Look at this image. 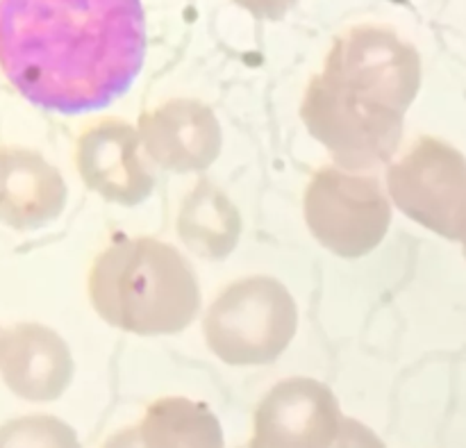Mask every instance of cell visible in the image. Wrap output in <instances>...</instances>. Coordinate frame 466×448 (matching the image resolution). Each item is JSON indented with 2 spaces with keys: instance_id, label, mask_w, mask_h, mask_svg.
Segmentation results:
<instances>
[{
  "instance_id": "1",
  "label": "cell",
  "mask_w": 466,
  "mask_h": 448,
  "mask_svg": "<svg viewBox=\"0 0 466 448\" xmlns=\"http://www.w3.org/2000/svg\"><path fill=\"white\" fill-rule=\"evenodd\" d=\"M144 59L141 0H0V68L36 107L66 117L109 107Z\"/></svg>"
},
{
  "instance_id": "2",
  "label": "cell",
  "mask_w": 466,
  "mask_h": 448,
  "mask_svg": "<svg viewBox=\"0 0 466 448\" xmlns=\"http://www.w3.org/2000/svg\"><path fill=\"white\" fill-rule=\"evenodd\" d=\"M89 299L103 321L141 337L177 335L200 312L194 267L155 237L114 239L91 267Z\"/></svg>"
},
{
  "instance_id": "3",
  "label": "cell",
  "mask_w": 466,
  "mask_h": 448,
  "mask_svg": "<svg viewBox=\"0 0 466 448\" xmlns=\"http://www.w3.org/2000/svg\"><path fill=\"white\" fill-rule=\"evenodd\" d=\"M299 331V308L280 280L248 276L228 285L209 305L203 335L209 351L230 367L271 364Z\"/></svg>"
},
{
  "instance_id": "4",
  "label": "cell",
  "mask_w": 466,
  "mask_h": 448,
  "mask_svg": "<svg viewBox=\"0 0 466 448\" xmlns=\"http://www.w3.org/2000/svg\"><path fill=\"white\" fill-rule=\"evenodd\" d=\"M303 217L323 249L358 260L376 250L390 232L391 200L376 176L323 167L305 187Z\"/></svg>"
},
{
  "instance_id": "5",
  "label": "cell",
  "mask_w": 466,
  "mask_h": 448,
  "mask_svg": "<svg viewBox=\"0 0 466 448\" xmlns=\"http://www.w3.org/2000/svg\"><path fill=\"white\" fill-rule=\"evenodd\" d=\"M300 118L346 171L362 173L390 164L403 141V114L362 103L328 77H317L309 85Z\"/></svg>"
},
{
  "instance_id": "6",
  "label": "cell",
  "mask_w": 466,
  "mask_h": 448,
  "mask_svg": "<svg viewBox=\"0 0 466 448\" xmlns=\"http://www.w3.org/2000/svg\"><path fill=\"white\" fill-rule=\"evenodd\" d=\"M391 203L419 226L460 239L466 226V159L432 137L414 141L387 168Z\"/></svg>"
},
{
  "instance_id": "7",
  "label": "cell",
  "mask_w": 466,
  "mask_h": 448,
  "mask_svg": "<svg viewBox=\"0 0 466 448\" xmlns=\"http://www.w3.org/2000/svg\"><path fill=\"white\" fill-rule=\"evenodd\" d=\"M341 408L314 378H287L259 401L253 417L255 448H330L339 437Z\"/></svg>"
},
{
  "instance_id": "8",
  "label": "cell",
  "mask_w": 466,
  "mask_h": 448,
  "mask_svg": "<svg viewBox=\"0 0 466 448\" xmlns=\"http://www.w3.org/2000/svg\"><path fill=\"white\" fill-rule=\"evenodd\" d=\"M76 164L82 182L107 203L135 208L155 189L141 155L139 130L121 118H105L82 132Z\"/></svg>"
},
{
  "instance_id": "9",
  "label": "cell",
  "mask_w": 466,
  "mask_h": 448,
  "mask_svg": "<svg viewBox=\"0 0 466 448\" xmlns=\"http://www.w3.org/2000/svg\"><path fill=\"white\" fill-rule=\"evenodd\" d=\"M146 155L173 173H203L221 155V123L198 100H168L144 112L137 126Z\"/></svg>"
},
{
  "instance_id": "10",
  "label": "cell",
  "mask_w": 466,
  "mask_h": 448,
  "mask_svg": "<svg viewBox=\"0 0 466 448\" xmlns=\"http://www.w3.org/2000/svg\"><path fill=\"white\" fill-rule=\"evenodd\" d=\"M323 77L362 103L403 117L419 94L417 57L396 46H380L371 39L355 41L332 55Z\"/></svg>"
},
{
  "instance_id": "11",
  "label": "cell",
  "mask_w": 466,
  "mask_h": 448,
  "mask_svg": "<svg viewBox=\"0 0 466 448\" xmlns=\"http://www.w3.org/2000/svg\"><path fill=\"white\" fill-rule=\"evenodd\" d=\"M66 341L41 323H16L0 332V378L32 403L57 401L73 381Z\"/></svg>"
},
{
  "instance_id": "12",
  "label": "cell",
  "mask_w": 466,
  "mask_h": 448,
  "mask_svg": "<svg viewBox=\"0 0 466 448\" xmlns=\"http://www.w3.org/2000/svg\"><path fill=\"white\" fill-rule=\"evenodd\" d=\"M62 173L30 148H0V223L14 230H39L66 208Z\"/></svg>"
},
{
  "instance_id": "13",
  "label": "cell",
  "mask_w": 466,
  "mask_h": 448,
  "mask_svg": "<svg viewBox=\"0 0 466 448\" xmlns=\"http://www.w3.org/2000/svg\"><path fill=\"white\" fill-rule=\"evenodd\" d=\"M241 217L230 199L209 180H200L187 194L177 214V237L198 258L218 262L237 249Z\"/></svg>"
},
{
  "instance_id": "14",
  "label": "cell",
  "mask_w": 466,
  "mask_h": 448,
  "mask_svg": "<svg viewBox=\"0 0 466 448\" xmlns=\"http://www.w3.org/2000/svg\"><path fill=\"white\" fill-rule=\"evenodd\" d=\"M144 448H226L217 414L208 403L167 396L148 405L139 426Z\"/></svg>"
},
{
  "instance_id": "15",
  "label": "cell",
  "mask_w": 466,
  "mask_h": 448,
  "mask_svg": "<svg viewBox=\"0 0 466 448\" xmlns=\"http://www.w3.org/2000/svg\"><path fill=\"white\" fill-rule=\"evenodd\" d=\"M0 448H82L77 433L50 414L18 417L0 426Z\"/></svg>"
},
{
  "instance_id": "16",
  "label": "cell",
  "mask_w": 466,
  "mask_h": 448,
  "mask_svg": "<svg viewBox=\"0 0 466 448\" xmlns=\"http://www.w3.org/2000/svg\"><path fill=\"white\" fill-rule=\"evenodd\" d=\"M330 448H387L385 442L358 419L344 417L339 437Z\"/></svg>"
},
{
  "instance_id": "17",
  "label": "cell",
  "mask_w": 466,
  "mask_h": 448,
  "mask_svg": "<svg viewBox=\"0 0 466 448\" xmlns=\"http://www.w3.org/2000/svg\"><path fill=\"white\" fill-rule=\"evenodd\" d=\"M100 448H144L141 446L139 440V428L130 426V428H123V431L114 433L107 442H105Z\"/></svg>"
},
{
  "instance_id": "18",
  "label": "cell",
  "mask_w": 466,
  "mask_h": 448,
  "mask_svg": "<svg viewBox=\"0 0 466 448\" xmlns=\"http://www.w3.org/2000/svg\"><path fill=\"white\" fill-rule=\"evenodd\" d=\"M241 448H255L253 444H248V446H241Z\"/></svg>"
}]
</instances>
